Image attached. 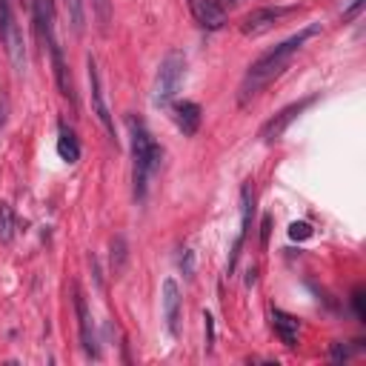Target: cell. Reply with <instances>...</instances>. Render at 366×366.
Wrapping results in <instances>:
<instances>
[{
    "mask_svg": "<svg viewBox=\"0 0 366 366\" xmlns=\"http://www.w3.org/2000/svg\"><path fill=\"white\" fill-rule=\"evenodd\" d=\"M312 101L315 98H304V101H298V103H292V106H286L283 112H278L272 120H266L263 126H261V140H266V143H272V140H278V137H283V132L292 126V120H298V115L307 109V106H312Z\"/></svg>",
    "mask_w": 366,
    "mask_h": 366,
    "instance_id": "9",
    "label": "cell"
},
{
    "mask_svg": "<svg viewBox=\"0 0 366 366\" xmlns=\"http://www.w3.org/2000/svg\"><path fill=\"white\" fill-rule=\"evenodd\" d=\"M295 9L292 6H263V9H255V12H249L246 18H244V23H241V32L246 35V38H261V35H266L269 29H275L286 15H292Z\"/></svg>",
    "mask_w": 366,
    "mask_h": 366,
    "instance_id": "5",
    "label": "cell"
},
{
    "mask_svg": "<svg viewBox=\"0 0 366 366\" xmlns=\"http://www.w3.org/2000/svg\"><path fill=\"white\" fill-rule=\"evenodd\" d=\"M360 9H363V0H352V6L343 12V21H352V18H355Z\"/></svg>",
    "mask_w": 366,
    "mask_h": 366,
    "instance_id": "25",
    "label": "cell"
},
{
    "mask_svg": "<svg viewBox=\"0 0 366 366\" xmlns=\"http://www.w3.org/2000/svg\"><path fill=\"white\" fill-rule=\"evenodd\" d=\"M49 52H52V69H55V84L60 89L63 98H69L72 103H78V95H75V81H72V72H69V63L63 57V49L60 43H49Z\"/></svg>",
    "mask_w": 366,
    "mask_h": 366,
    "instance_id": "11",
    "label": "cell"
},
{
    "mask_svg": "<svg viewBox=\"0 0 366 366\" xmlns=\"http://www.w3.org/2000/svg\"><path fill=\"white\" fill-rule=\"evenodd\" d=\"M57 155L66 164H78L81 161V140H78L75 129H69L66 123L57 126Z\"/></svg>",
    "mask_w": 366,
    "mask_h": 366,
    "instance_id": "13",
    "label": "cell"
},
{
    "mask_svg": "<svg viewBox=\"0 0 366 366\" xmlns=\"http://www.w3.org/2000/svg\"><path fill=\"white\" fill-rule=\"evenodd\" d=\"M75 315H78V329H81V346L89 358H101V349H98V335H95V324H92V312H89V304L84 298L81 286L75 283Z\"/></svg>",
    "mask_w": 366,
    "mask_h": 366,
    "instance_id": "6",
    "label": "cell"
},
{
    "mask_svg": "<svg viewBox=\"0 0 366 366\" xmlns=\"http://www.w3.org/2000/svg\"><path fill=\"white\" fill-rule=\"evenodd\" d=\"M15 238V215H12V206L0 200V241L9 244Z\"/></svg>",
    "mask_w": 366,
    "mask_h": 366,
    "instance_id": "18",
    "label": "cell"
},
{
    "mask_svg": "<svg viewBox=\"0 0 366 366\" xmlns=\"http://www.w3.org/2000/svg\"><path fill=\"white\" fill-rule=\"evenodd\" d=\"M189 12L195 23L206 32H217L227 26V9L217 0H189Z\"/></svg>",
    "mask_w": 366,
    "mask_h": 366,
    "instance_id": "8",
    "label": "cell"
},
{
    "mask_svg": "<svg viewBox=\"0 0 366 366\" xmlns=\"http://www.w3.org/2000/svg\"><path fill=\"white\" fill-rule=\"evenodd\" d=\"M161 304H164V321H166V329L169 335H178V321H181V286L175 278H166L164 286H161Z\"/></svg>",
    "mask_w": 366,
    "mask_h": 366,
    "instance_id": "10",
    "label": "cell"
},
{
    "mask_svg": "<svg viewBox=\"0 0 366 366\" xmlns=\"http://www.w3.org/2000/svg\"><path fill=\"white\" fill-rule=\"evenodd\" d=\"M272 324H275V332H278L283 346H289V349L298 346V332H301L298 318H292V315H286L280 309H272Z\"/></svg>",
    "mask_w": 366,
    "mask_h": 366,
    "instance_id": "14",
    "label": "cell"
},
{
    "mask_svg": "<svg viewBox=\"0 0 366 366\" xmlns=\"http://www.w3.org/2000/svg\"><path fill=\"white\" fill-rule=\"evenodd\" d=\"M63 6H66V15H69V23H72V32L84 35V29H86V0H63Z\"/></svg>",
    "mask_w": 366,
    "mask_h": 366,
    "instance_id": "16",
    "label": "cell"
},
{
    "mask_svg": "<svg viewBox=\"0 0 366 366\" xmlns=\"http://www.w3.org/2000/svg\"><path fill=\"white\" fill-rule=\"evenodd\" d=\"M129 132H132V181H135V198L143 200L146 189H149L152 175L161 169V158L164 149L155 143V137L149 135L140 120L129 118Z\"/></svg>",
    "mask_w": 366,
    "mask_h": 366,
    "instance_id": "2",
    "label": "cell"
},
{
    "mask_svg": "<svg viewBox=\"0 0 366 366\" xmlns=\"http://www.w3.org/2000/svg\"><path fill=\"white\" fill-rule=\"evenodd\" d=\"M126 261H129L126 238L123 235H115V241H112V275H120L126 269Z\"/></svg>",
    "mask_w": 366,
    "mask_h": 366,
    "instance_id": "17",
    "label": "cell"
},
{
    "mask_svg": "<svg viewBox=\"0 0 366 366\" xmlns=\"http://www.w3.org/2000/svg\"><path fill=\"white\" fill-rule=\"evenodd\" d=\"M289 238H292V241H309V238H312V227L304 224V221H301V224H292V227H289Z\"/></svg>",
    "mask_w": 366,
    "mask_h": 366,
    "instance_id": "20",
    "label": "cell"
},
{
    "mask_svg": "<svg viewBox=\"0 0 366 366\" xmlns=\"http://www.w3.org/2000/svg\"><path fill=\"white\" fill-rule=\"evenodd\" d=\"M349 358V349L343 343H332V360H346Z\"/></svg>",
    "mask_w": 366,
    "mask_h": 366,
    "instance_id": "24",
    "label": "cell"
},
{
    "mask_svg": "<svg viewBox=\"0 0 366 366\" xmlns=\"http://www.w3.org/2000/svg\"><path fill=\"white\" fill-rule=\"evenodd\" d=\"M181 266H183V275H186V278H192V275H195V252H183Z\"/></svg>",
    "mask_w": 366,
    "mask_h": 366,
    "instance_id": "21",
    "label": "cell"
},
{
    "mask_svg": "<svg viewBox=\"0 0 366 366\" xmlns=\"http://www.w3.org/2000/svg\"><path fill=\"white\" fill-rule=\"evenodd\" d=\"M32 9H35V23H38V32L40 38L49 43H55V4L52 0H32Z\"/></svg>",
    "mask_w": 366,
    "mask_h": 366,
    "instance_id": "12",
    "label": "cell"
},
{
    "mask_svg": "<svg viewBox=\"0 0 366 366\" xmlns=\"http://www.w3.org/2000/svg\"><path fill=\"white\" fill-rule=\"evenodd\" d=\"M89 92H92V112H95V118L101 120L106 135L115 140V120H112V112H109L106 98H103V84H101V72H98L95 57H89Z\"/></svg>",
    "mask_w": 366,
    "mask_h": 366,
    "instance_id": "7",
    "label": "cell"
},
{
    "mask_svg": "<svg viewBox=\"0 0 366 366\" xmlns=\"http://www.w3.org/2000/svg\"><path fill=\"white\" fill-rule=\"evenodd\" d=\"M183 78H186V55L181 49H169L166 57L158 66V78H155V95H152V101H155L158 109H166L175 101Z\"/></svg>",
    "mask_w": 366,
    "mask_h": 366,
    "instance_id": "3",
    "label": "cell"
},
{
    "mask_svg": "<svg viewBox=\"0 0 366 366\" xmlns=\"http://www.w3.org/2000/svg\"><path fill=\"white\" fill-rule=\"evenodd\" d=\"M92 12L98 18L101 32H106L109 29V0H92Z\"/></svg>",
    "mask_w": 366,
    "mask_h": 366,
    "instance_id": "19",
    "label": "cell"
},
{
    "mask_svg": "<svg viewBox=\"0 0 366 366\" xmlns=\"http://www.w3.org/2000/svg\"><path fill=\"white\" fill-rule=\"evenodd\" d=\"M318 32H321V23H312V26L301 29L298 35H292V38H286L283 43H278L275 49H269L266 55H261V57L249 66V72H246V78H244V84H241V89H238V101H241V103H249L252 98H258L275 78L283 75L286 66H289V60L295 57V55L304 49V43H307L309 38H315Z\"/></svg>",
    "mask_w": 366,
    "mask_h": 366,
    "instance_id": "1",
    "label": "cell"
},
{
    "mask_svg": "<svg viewBox=\"0 0 366 366\" xmlns=\"http://www.w3.org/2000/svg\"><path fill=\"white\" fill-rule=\"evenodd\" d=\"M0 40L6 46L12 66L18 72H23L26 69V46H23V32L12 15V0H0Z\"/></svg>",
    "mask_w": 366,
    "mask_h": 366,
    "instance_id": "4",
    "label": "cell"
},
{
    "mask_svg": "<svg viewBox=\"0 0 366 366\" xmlns=\"http://www.w3.org/2000/svg\"><path fill=\"white\" fill-rule=\"evenodd\" d=\"M175 123L178 129L192 137L198 129H200V106L195 101H183V103H175Z\"/></svg>",
    "mask_w": 366,
    "mask_h": 366,
    "instance_id": "15",
    "label": "cell"
},
{
    "mask_svg": "<svg viewBox=\"0 0 366 366\" xmlns=\"http://www.w3.org/2000/svg\"><path fill=\"white\" fill-rule=\"evenodd\" d=\"M203 321H206V349H212V341H215V324H212V315L206 312V315H203Z\"/></svg>",
    "mask_w": 366,
    "mask_h": 366,
    "instance_id": "23",
    "label": "cell"
},
{
    "mask_svg": "<svg viewBox=\"0 0 366 366\" xmlns=\"http://www.w3.org/2000/svg\"><path fill=\"white\" fill-rule=\"evenodd\" d=\"M6 115H9V103H6V98H0V132L6 126Z\"/></svg>",
    "mask_w": 366,
    "mask_h": 366,
    "instance_id": "26",
    "label": "cell"
},
{
    "mask_svg": "<svg viewBox=\"0 0 366 366\" xmlns=\"http://www.w3.org/2000/svg\"><path fill=\"white\" fill-rule=\"evenodd\" d=\"M352 309H355L358 321H363V318H366V315H363V292H355V295H352Z\"/></svg>",
    "mask_w": 366,
    "mask_h": 366,
    "instance_id": "22",
    "label": "cell"
},
{
    "mask_svg": "<svg viewBox=\"0 0 366 366\" xmlns=\"http://www.w3.org/2000/svg\"><path fill=\"white\" fill-rule=\"evenodd\" d=\"M217 4H221L224 9H232V6H241V4H244V0H217Z\"/></svg>",
    "mask_w": 366,
    "mask_h": 366,
    "instance_id": "28",
    "label": "cell"
},
{
    "mask_svg": "<svg viewBox=\"0 0 366 366\" xmlns=\"http://www.w3.org/2000/svg\"><path fill=\"white\" fill-rule=\"evenodd\" d=\"M269 227H272V217H263V235H261V241H263V244L269 241Z\"/></svg>",
    "mask_w": 366,
    "mask_h": 366,
    "instance_id": "27",
    "label": "cell"
}]
</instances>
